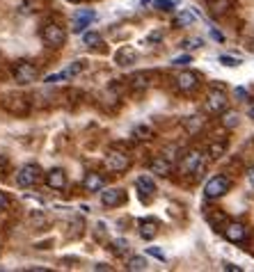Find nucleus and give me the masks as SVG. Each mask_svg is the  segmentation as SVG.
I'll return each instance as SVG.
<instances>
[{
	"label": "nucleus",
	"mask_w": 254,
	"mask_h": 272,
	"mask_svg": "<svg viewBox=\"0 0 254 272\" xmlns=\"http://www.w3.org/2000/svg\"><path fill=\"white\" fill-rule=\"evenodd\" d=\"M193 23H195V14L190 10H181V14H176V19H174L176 28H188Z\"/></svg>",
	"instance_id": "obj_25"
},
{
	"label": "nucleus",
	"mask_w": 254,
	"mask_h": 272,
	"mask_svg": "<svg viewBox=\"0 0 254 272\" xmlns=\"http://www.w3.org/2000/svg\"><path fill=\"white\" fill-rule=\"evenodd\" d=\"M220 124H222V128H227V130H234L236 126L240 124V117H238V112L236 110H224L222 112V119H220Z\"/></svg>",
	"instance_id": "obj_22"
},
{
	"label": "nucleus",
	"mask_w": 254,
	"mask_h": 272,
	"mask_svg": "<svg viewBox=\"0 0 254 272\" xmlns=\"http://www.w3.org/2000/svg\"><path fill=\"white\" fill-rule=\"evenodd\" d=\"M149 169H151V174L165 178V176H169V174L174 172V165H172V160L165 158V156H156V158L149 163Z\"/></svg>",
	"instance_id": "obj_12"
},
{
	"label": "nucleus",
	"mask_w": 254,
	"mask_h": 272,
	"mask_svg": "<svg viewBox=\"0 0 254 272\" xmlns=\"http://www.w3.org/2000/svg\"><path fill=\"white\" fill-rule=\"evenodd\" d=\"M211 35H213V39H218V41H224L222 32H218V30H211Z\"/></svg>",
	"instance_id": "obj_40"
},
{
	"label": "nucleus",
	"mask_w": 254,
	"mask_h": 272,
	"mask_svg": "<svg viewBox=\"0 0 254 272\" xmlns=\"http://www.w3.org/2000/svg\"><path fill=\"white\" fill-rule=\"evenodd\" d=\"M48 267H41V265H35V267H28V272H46Z\"/></svg>",
	"instance_id": "obj_41"
},
{
	"label": "nucleus",
	"mask_w": 254,
	"mask_h": 272,
	"mask_svg": "<svg viewBox=\"0 0 254 272\" xmlns=\"http://www.w3.org/2000/svg\"><path fill=\"white\" fill-rule=\"evenodd\" d=\"M12 76H14V80L19 85H32L37 80V76H39V71H37V66L32 64V62L19 59V62H14V66H12Z\"/></svg>",
	"instance_id": "obj_1"
},
{
	"label": "nucleus",
	"mask_w": 254,
	"mask_h": 272,
	"mask_svg": "<svg viewBox=\"0 0 254 272\" xmlns=\"http://www.w3.org/2000/svg\"><path fill=\"white\" fill-rule=\"evenodd\" d=\"M41 178V169L37 165H23V167L16 172V185L19 188H32V185L39 183Z\"/></svg>",
	"instance_id": "obj_7"
},
{
	"label": "nucleus",
	"mask_w": 254,
	"mask_h": 272,
	"mask_svg": "<svg viewBox=\"0 0 254 272\" xmlns=\"http://www.w3.org/2000/svg\"><path fill=\"white\" fill-rule=\"evenodd\" d=\"M236 99H240V101H247L249 96H247V92H245L243 87H236Z\"/></svg>",
	"instance_id": "obj_36"
},
{
	"label": "nucleus",
	"mask_w": 254,
	"mask_h": 272,
	"mask_svg": "<svg viewBox=\"0 0 254 272\" xmlns=\"http://www.w3.org/2000/svg\"><path fill=\"white\" fill-rule=\"evenodd\" d=\"M140 236L145 240H154L158 236V222L156 220H142L140 222Z\"/></svg>",
	"instance_id": "obj_20"
},
{
	"label": "nucleus",
	"mask_w": 254,
	"mask_h": 272,
	"mask_svg": "<svg viewBox=\"0 0 254 272\" xmlns=\"http://www.w3.org/2000/svg\"><path fill=\"white\" fill-rule=\"evenodd\" d=\"M3 110H7L10 114H16V117H25L30 112V101L21 94H7L3 99Z\"/></svg>",
	"instance_id": "obj_5"
},
{
	"label": "nucleus",
	"mask_w": 254,
	"mask_h": 272,
	"mask_svg": "<svg viewBox=\"0 0 254 272\" xmlns=\"http://www.w3.org/2000/svg\"><path fill=\"white\" fill-rule=\"evenodd\" d=\"M206 108H209L213 114H222L224 110L229 108V96L224 94L222 87L209 89V94H206Z\"/></svg>",
	"instance_id": "obj_6"
},
{
	"label": "nucleus",
	"mask_w": 254,
	"mask_h": 272,
	"mask_svg": "<svg viewBox=\"0 0 254 272\" xmlns=\"http://www.w3.org/2000/svg\"><path fill=\"white\" fill-rule=\"evenodd\" d=\"M83 188L87 190V192H101V190L105 188V178L101 176L99 172H90L83 178Z\"/></svg>",
	"instance_id": "obj_15"
},
{
	"label": "nucleus",
	"mask_w": 254,
	"mask_h": 272,
	"mask_svg": "<svg viewBox=\"0 0 254 272\" xmlns=\"http://www.w3.org/2000/svg\"><path fill=\"white\" fill-rule=\"evenodd\" d=\"M30 224H32V227H44V224H46V215L44 213H32L30 215Z\"/></svg>",
	"instance_id": "obj_33"
},
{
	"label": "nucleus",
	"mask_w": 254,
	"mask_h": 272,
	"mask_svg": "<svg viewBox=\"0 0 254 272\" xmlns=\"http://www.w3.org/2000/svg\"><path fill=\"white\" fill-rule=\"evenodd\" d=\"M129 85L133 89H138V92L140 89H147L151 85V74H147V71H138V74H133L129 78Z\"/></svg>",
	"instance_id": "obj_19"
},
{
	"label": "nucleus",
	"mask_w": 254,
	"mask_h": 272,
	"mask_svg": "<svg viewBox=\"0 0 254 272\" xmlns=\"http://www.w3.org/2000/svg\"><path fill=\"white\" fill-rule=\"evenodd\" d=\"M174 154H179V144H167V147L163 149V154H160V156H165L167 160H174L176 158Z\"/></svg>",
	"instance_id": "obj_30"
},
{
	"label": "nucleus",
	"mask_w": 254,
	"mask_h": 272,
	"mask_svg": "<svg viewBox=\"0 0 254 272\" xmlns=\"http://www.w3.org/2000/svg\"><path fill=\"white\" fill-rule=\"evenodd\" d=\"M7 203H10V199H7V194H5V192H0V211H3V208H5Z\"/></svg>",
	"instance_id": "obj_39"
},
{
	"label": "nucleus",
	"mask_w": 254,
	"mask_h": 272,
	"mask_svg": "<svg viewBox=\"0 0 254 272\" xmlns=\"http://www.w3.org/2000/svg\"><path fill=\"white\" fill-rule=\"evenodd\" d=\"M229 188H231L229 178L224 176V174H215V176H211L209 181H206L204 194H206V199H220L229 192Z\"/></svg>",
	"instance_id": "obj_2"
},
{
	"label": "nucleus",
	"mask_w": 254,
	"mask_h": 272,
	"mask_svg": "<svg viewBox=\"0 0 254 272\" xmlns=\"http://www.w3.org/2000/svg\"><path fill=\"white\" fill-rule=\"evenodd\" d=\"M206 5H209L213 16H224L234 10V3L231 0H206Z\"/></svg>",
	"instance_id": "obj_17"
},
{
	"label": "nucleus",
	"mask_w": 254,
	"mask_h": 272,
	"mask_svg": "<svg viewBox=\"0 0 254 272\" xmlns=\"http://www.w3.org/2000/svg\"><path fill=\"white\" fill-rule=\"evenodd\" d=\"M83 69H85L83 62H71V64L67 66L65 71H62V80H65V78H74V76H78Z\"/></svg>",
	"instance_id": "obj_26"
},
{
	"label": "nucleus",
	"mask_w": 254,
	"mask_h": 272,
	"mask_svg": "<svg viewBox=\"0 0 254 272\" xmlns=\"http://www.w3.org/2000/svg\"><path fill=\"white\" fill-rule=\"evenodd\" d=\"M112 252H115L117 256L126 254V252H129V240H124V238H117V240H112Z\"/></svg>",
	"instance_id": "obj_28"
},
{
	"label": "nucleus",
	"mask_w": 254,
	"mask_h": 272,
	"mask_svg": "<svg viewBox=\"0 0 254 272\" xmlns=\"http://www.w3.org/2000/svg\"><path fill=\"white\" fill-rule=\"evenodd\" d=\"M135 59H138V53H135V48H131V46H121V48L115 53V62L119 66L135 64Z\"/></svg>",
	"instance_id": "obj_16"
},
{
	"label": "nucleus",
	"mask_w": 254,
	"mask_h": 272,
	"mask_svg": "<svg viewBox=\"0 0 254 272\" xmlns=\"http://www.w3.org/2000/svg\"><path fill=\"white\" fill-rule=\"evenodd\" d=\"M83 41H85V46H99L101 44V35L99 32H85Z\"/></svg>",
	"instance_id": "obj_29"
},
{
	"label": "nucleus",
	"mask_w": 254,
	"mask_h": 272,
	"mask_svg": "<svg viewBox=\"0 0 254 272\" xmlns=\"http://www.w3.org/2000/svg\"><path fill=\"white\" fill-rule=\"evenodd\" d=\"M41 39H44V44L48 48H60L67 41V32L60 23H46L41 28Z\"/></svg>",
	"instance_id": "obj_3"
},
{
	"label": "nucleus",
	"mask_w": 254,
	"mask_h": 272,
	"mask_svg": "<svg viewBox=\"0 0 254 272\" xmlns=\"http://www.w3.org/2000/svg\"><path fill=\"white\" fill-rule=\"evenodd\" d=\"M133 135L138 140H151V138H154V130H151L149 126L140 124V126H135V128H133Z\"/></svg>",
	"instance_id": "obj_27"
},
{
	"label": "nucleus",
	"mask_w": 254,
	"mask_h": 272,
	"mask_svg": "<svg viewBox=\"0 0 254 272\" xmlns=\"http://www.w3.org/2000/svg\"><path fill=\"white\" fill-rule=\"evenodd\" d=\"M94 270H110V265H105V263H96Z\"/></svg>",
	"instance_id": "obj_44"
},
{
	"label": "nucleus",
	"mask_w": 254,
	"mask_h": 272,
	"mask_svg": "<svg viewBox=\"0 0 254 272\" xmlns=\"http://www.w3.org/2000/svg\"><path fill=\"white\" fill-rule=\"evenodd\" d=\"M105 167L110 169V172H126V169L131 167V158L126 154H121V151H110L108 156H105Z\"/></svg>",
	"instance_id": "obj_9"
},
{
	"label": "nucleus",
	"mask_w": 254,
	"mask_h": 272,
	"mask_svg": "<svg viewBox=\"0 0 254 272\" xmlns=\"http://www.w3.org/2000/svg\"><path fill=\"white\" fill-rule=\"evenodd\" d=\"M149 3H151V0H142V5H149Z\"/></svg>",
	"instance_id": "obj_46"
},
{
	"label": "nucleus",
	"mask_w": 254,
	"mask_h": 272,
	"mask_svg": "<svg viewBox=\"0 0 254 272\" xmlns=\"http://www.w3.org/2000/svg\"><path fill=\"white\" fill-rule=\"evenodd\" d=\"M160 37H163V32H154V35H149V41H158Z\"/></svg>",
	"instance_id": "obj_42"
},
{
	"label": "nucleus",
	"mask_w": 254,
	"mask_h": 272,
	"mask_svg": "<svg viewBox=\"0 0 254 272\" xmlns=\"http://www.w3.org/2000/svg\"><path fill=\"white\" fill-rule=\"evenodd\" d=\"M190 62V55H183V57H176V59H172V64H176V66H181V64H188Z\"/></svg>",
	"instance_id": "obj_35"
},
{
	"label": "nucleus",
	"mask_w": 254,
	"mask_h": 272,
	"mask_svg": "<svg viewBox=\"0 0 254 272\" xmlns=\"http://www.w3.org/2000/svg\"><path fill=\"white\" fill-rule=\"evenodd\" d=\"M222 233L229 243H245V238H247V229L240 222H224Z\"/></svg>",
	"instance_id": "obj_10"
},
{
	"label": "nucleus",
	"mask_w": 254,
	"mask_h": 272,
	"mask_svg": "<svg viewBox=\"0 0 254 272\" xmlns=\"http://www.w3.org/2000/svg\"><path fill=\"white\" fill-rule=\"evenodd\" d=\"M247 181H249V185L254 188V169H249V172H247Z\"/></svg>",
	"instance_id": "obj_43"
},
{
	"label": "nucleus",
	"mask_w": 254,
	"mask_h": 272,
	"mask_svg": "<svg viewBox=\"0 0 254 272\" xmlns=\"http://www.w3.org/2000/svg\"><path fill=\"white\" fill-rule=\"evenodd\" d=\"M135 185H138V190L142 192V197H154V192H156V183L151 181L149 176H140L138 181H135Z\"/></svg>",
	"instance_id": "obj_23"
},
{
	"label": "nucleus",
	"mask_w": 254,
	"mask_h": 272,
	"mask_svg": "<svg viewBox=\"0 0 254 272\" xmlns=\"http://www.w3.org/2000/svg\"><path fill=\"white\" fill-rule=\"evenodd\" d=\"M46 185H48L50 190H65L67 188V174H65V169H60V167L50 169V172L46 174Z\"/></svg>",
	"instance_id": "obj_14"
},
{
	"label": "nucleus",
	"mask_w": 254,
	"mask_h": 272,
	"mask_svg": "<svg viewBox=\"0 0 254 272\" xmlns=\"http://www.w3.org/2000/svg\"><path fill=\"white\" fill-rule=\"evenodd\" d=\"M220 62H222L224 66H238L240 64L238 57H229V55H222V57H220Z\"/></svg>",
	"instance_id": "obj_34"
},
{
	"label": "nucleus",
	"mask_w": 254,
	"mask_h": 272,
	"mask_svg": "<svg viewBox=\"0 0 254 272\" xmlns=\"http://www.w3.org/2000/svg\"><path fill=\"white\" fill-rule=\"evenodd\" d=\"M154 7L158 12H172V7H174V3L172 0H156L154 3Z\"/></svg>",
	"instance_id": "obj_32"
},
{
	"label": "nucleus",
	"mask_w": 254,
	"mask_h": 272,
	"mask_svg": "<svg viewBox=\"0 0 254 272\" xmlns=\"http://www.w3.org/2000/svg\"><path fill=\"white\" fill-rule=\"evenodd\" d=\"M183 128L188 135H200V130L204 128V119H202L200 114H193V117H188L183 121Z\"/></svg>",
	"instance_id": "obj_21"
},
{
	"label": "nucleus",
	"mask_w": 254,
	"mask_h": 272,
	"mask_svg": "<svg viewBox=\"0 0 254 272\" xmlns=\"http://www.w3.org/2000/svg\"><path fill=\"white\" fill-rule=\"evenodd\" d=\"M247 114L254 119V105H249V108H247Z\"/></svg>",
	"instance_id": "obj_45"
},
{
	"label": "nucleus",
	"mask_w": 254,
	"mask_h": 272,
	"mask_svg": "<svg viewBox=\"0 0 254 272\" xmlns=\"http://www.w3.org/2000/svg\"><path fill=\"white\" fill-rule=\"evenodd\" d=\"M147 267H149V263H147L145 256H131L129 263H126V270L131 272H145Z\"/></svg>",
	"instance_id": "obj_24"
},
{
	"label": "nucleus",
	"mask_w": 254,
	"mask_h": 272,
	"mask_svg": "<svg viewBox=\"0 0 254 272\" xmlns=\"http://www.w3.org/2000/svg\"><path fill=\"white\" fill-rule=\"evenodd\" d=\"M67 3H80V0H67Z\"/></svg>",
	"instance_id": "obj_47"
},
{
	"label": "nucleus",
	"mask_w": 254,
	"mask_h": 272,
	"mask_svg": "<svg viewBox=\"0 0 254 272\" xmlns=\"http://www.w3.org/2000/svg\"><path fill=\"white\" fill-rule=\"evenodd\" d=\"M227 149H229L227 140H213V142L209 144V149H206V156H209L211 160H218L227 154Z\"/></svg>",
	"instance_id": "obj_18"
},
{
	"label": "nucleus",
	"mask_w": 254,
	"mask_h": 272,
	"mask_svg": "<svg viewBox=\"0 0 254 272\" xmlns=\"http://www.w3.org/2000/svg\"><path fill=\"white\" fill-rule=\"evenodd\" d=\"M181 46H183V48H188V50H193V48H202V46H204V39H200V37H195V39H185Z\"/></svg>",
	"instance_id": "obj_31"
},
{
	"label": "nucleus",
	"mask_w": 254,
	"mask_h": 272,
	"mask_svg": "<svg viewBox=\"0 0 254 272\" xmlns=\"http://www.w3.org/2000/svg\"><path fill=\"white\" fill-rule=\"evenodd\" d=\"M174 85L179 92H183V94H188V92H195V89L200 87V76L195 74V71H179L174 78Z\"/></svg>",
	"instance_id": "obj_8"
},
{
	"label": "nucleus",
	"mask_w": 254,
	"mask_h": 272,
	"mask_svg": "<svg viewBox=\"0 0 254 272\" xmlns=\"http://www.w3.org/2000/svg\"><path fill=\"white\" fill-rule=\"evenodd\" d=\"M96 19V14L92 10H80L74 14V21H71V30L74 32H85V28Z\"/></svg>",
	"instance_id": "obj_13"
},
{
	"label": "nucleus",
	"mask_w": 254,
	"mask_h": 272,
	"mask_svg": "<svg viewBox=\"0 0 254 272\" xmlns=\"http://www.w3.org/2000/svg\"><path fill=\"white\" fill-rule=\"evenodd\" d=\"M149 254H151V256H156V258H160V261H165V254L158 252L156 247H149Z\"/></svg>",
	"instance_id": "obj_37"
},
{
	"label": "nucleus",
	"mask_w": 254,
	"mask_h": 272,
	"mask_svg": "<svg viewBox=\"0 0 254 272\" xmlns=\"http://www.w3.org/2000/svg\"><path fill=\"white\" fill-rule=\"evenodd\" d=\"M222 270H227V272H240V267L238 265H231V263H224Z\"/></svg>",
	"instance_id": "obj_38"
},
{
	"label": "nucleus",
	"mask_w": 254,
	"mask_h": 272,
	"mask_svg": "<svg viewBox=\"0 0 254 272\" xmlns=\"http://www.w3.org/2000/svg\"><path fill=\"white\" fill-rule=\"evenodd\" d=\"M124 199H126V194H124V190H119V188H103L101 190V203L108 208L121 206Z\"/></svg>",
	"instance_id": "obj_11"
},
{
	"label": "nucleus",
	"mask_w": 254,
	"mask_h": 272,
	"mask_svg": "<svg viewBox=\"0 0 254 272\" xmlns=\"http://www.w3.org/2000/svg\"><path fill=\"white\" fill-rule=\"evenodd\" d=\"M204 167H206V154L200 151V149H190L181 160V172L185 174H200L204 172Z\"/></svg>",
	"instance_id": "obj_4"
}]
</instances>
